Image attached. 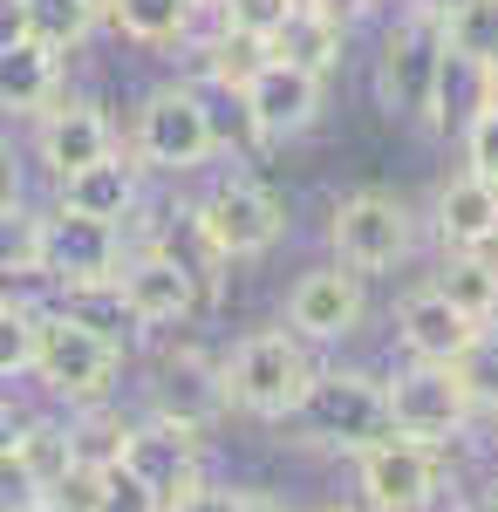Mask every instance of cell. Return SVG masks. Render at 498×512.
<instances>
[{
    "label": "cell",
    "mask_w": 498,
    "mask_h": 512,
    "mask_svg": "<svg viewBox=\"0 0 498 512\" xmlns=\"http://www.w3.org/2000/svg\"><path fill=\"white\" fill-rule=\"evenodd\" d=\"M314 355L294 328H253L219 355V383H226V410H246L260 424H287L301 403Z\"/></svg>",
    "instance_id": "cell-3"
},
{
    "label": "cell",
    "mask_w": 498,
    "mask_h": 512,
    "mask_svg": "<svg viewBox=\"0 0 498 512\" xmlns=\"http://www.w3.org/2000/svg\"><path fill=\"white\" fill-rule=\"evenodd\" d=\"M492 512H498V485H492Z\"/></svg>",
    "instance_id": "cell-46"
},
{
    "label": "cell",
    "mask_w": 498,
    "mask_h": 512,
    "mask_svg": "<svg viewBox=\"0 0 498 512\" xmlns=\"http://www.w3.org/2000/svg\"><path fill=\"white\" fill-rule=\"evenodd\" d=\"M28 369H35V308L0 294V383H14Z\"/></svg>",
    "instance_id": "cell-30"
},
{
    "label": "cell",
    "mask_w": 498,
    "mask_h": 512,
    "mask_svg": "<svg viewBox=\"0 0 498 512\" xmlns=\"http://www.w3.org/2000/svg\"><path fill=\"white\" fill-rule=\"evenodd\" d=\"M267 48H273V62L328 82L348 62V14L342 7H287V21L267 35Z\"/></svg>",
    "instance_id": "cell-18"
},
{
    "label": "cell",
    "mask_w": 498,
    "mask_h": 512,
    "mask_svg": "<svg viewBox=\"0 0 498 512\" xmlns=\"http://www.w3.org/2000/svg\"><path fill=\"white\" fill-rule=\"evenodd\" d=\"M35 499H41L35 472H28V465H21V451L7 444V451H0V512H28Z\"/></svg>",
    "instance_id": "cell-34"
},
{
    "label": "cell",
    "mask_w": 498,
    "mask_h": 512,
    "mask_svg": "<svg viewBox=\"0 0 498 512\" xmlns=\"http://www.w3.org/2000/svg\"><path fill=\"white\" fill-rule=\"evenodd\" d=\"M28 512H62V506H48V499H35V506H28Z\"/></svg>",
    "instance_id": "cell-44"
},
{
    "label": "cell",
    "mask_w": 498,
    "mask_h": 512,
    "mask_svg": "<svg viewBox=\"0 0 498 512\" xmlns=\"http://www.w3.org/2000/svg\"><path fill=\"white\" fill-rule=\"evenodd\" d=\"M123 342L103 335V328H89L82 315H69L62 301L55 308H35V376L41 390L55 396V403H69V410H96V403H110L116 396V376H123Z\"/></svg>",
    "instance_id": "cell-1"
},
{
    "label": "cell",
    "mask_w": 498,
    "mask_h": 512,
    "mask_svg": "<svg viewBox=\"0 0 498 512\" xmlns=\"http://www.w3.org/2000/svg\"><path fill=\"white\" fill-rule=\"evenodd\" d=\"M287 424L301 431V444H328V451H348V458H362L369 444L396 437L376 369H314Z\"/></svg>",
    "instance_id": "cell-2"
},
{
    "label": "cell",
    "mask_w": 498,
    "mask_h": 512,
    "mask_svg": "<svg viewBox=\"0 0 498 512\" xmlns=\"http://www.w3.org/2000/svg\"><path fill=\"white\" fill-rule=\"evenodd\" d=\"M239 103H246V123H253L260 144H287V137H301V130L321 123L328 82L307 76V69H287V62H267L260 76L239 89Z\"/></svg>",
    "instance_id": "cell-14"
},
{
    "label": "cell",
    "mask_w": 498,
    "mask_h": 512,
    "mask_svg": "<svg viewBox=\"0 0 498 512\" xmlns=\"http://www.w3.org/2000/svg\"><path fill=\"white\" fill-rule=\"evenodd\" d=\"M123 431H130V417H123V410H110V403L76 410V417H69V451H76V465L110 472L116 458H123Z\"/></svg>",
    "instance_id": "cell-28"
},
{
    "label": "cell",
    "mask_w": 498,
    "mask_h": 512,
    "mask_svg": "<svg viewBox=\"0 0 498 512\" xmlns=\"http://www.w3.org/2000/svg\"><path fill=\"white\" fill-rule=\"evenodd\" d=\"M130 239L110 219H82L48 205L41 212V280H55L62 294H89V287H116Z\"/></svg>",
    "instance_id": "cell-10"
},
{
    "label": "cell",
    "mask_w": 498,
    "mask_h": 512,
    "mask_svg": "<svg viewBox=\"0 0 498 512\" xmlns=\"http://www.w3.org/2000/svg\"><path fill=\"white\" fill-rule=\"evenodd\" d=\"M396 335H403V355L410 362H451L478 335V321H464L437 287H410L403 308H396Z\"/></svg>",
    "instance_id": "cell-21"
},
{
    "label": "cell",
    "mask_w": 498,
    "mask_h": 512,
    "mask_svg": "<svg viewBox=\"0 0 498 512\" xmlns=\"http://www.w3.org/2000/svg\"><path fill=\"white\" fill-rule=\"evenodd\" d=\"M103 21H110L123 41H137V48H185V41H198L219 14H198L192 0H110Z\"/></svg>",
    "instance_id": "cell-22"
},
{
    "label": "cell",
    "mask_w": 498,
    "mask_h": 512,
    "mask_svg": "<svg viewBox=\"0 0 498 512\" xmlns=\"http://www.w3.org/2000/svg\"><path fill=\"white\" fill-rule=\"evenodd\" d=\"M62 96H69V76H62L55 48H41L28 35L0 48V117H48Z\"/></svg>",
    "instance_id": "cell-19"
},
{
    "label": "cell",
    "mask_w": 498,
    "mask_h": 512,
    "mask_svg": "<svg viewBox=\"0 0 498 512\" xmlns=\"http://www.w3.org/2000/svg\"><path fill=\"white\" fill-rule=\"evenodd\" d=\"M239 499H246L239 485H212V478H205L192 499H185V506H171V512H239Z\"/></svg>",
    "instance_id": "cell-36"
},
{
    "label": "cell",
    "mask_w": 498,
    "mask_h": 512,
    "mask_svg": "<svg viewBox=\"0 0 498 512\" xmlns=\"http://www.w3.org/2000/svg\"><path fill=\"white\" fill-rule=\"evenodd\" d=\"M328 512H348V506H328Z\"/></svg>",
    "instance_id": "cell-47"
},
{
    "label": "cell",
    "mask_w": 498,
    "mask_h": 512,
    "mask_svg": "<svg viewBox=\"0 0 498 512\" xmlns=\"http://www.w3.org/2000/svg\"><path fill=\"white\" fill-rule=\"evenodd\" d=\"M55 205L62 212H82V219H110V226H130L144 212V164L116 144L110 158L82 164L69 178H55Z\"/></svg>",
    "instance_id": "cell-16"
},
{
    "label": "cell",
    "mask_w": 498,
    "mask_h": 512,
    "mask_svg": "<svg viewBox=\"0 0 498 512\" xmlns=\"http://www.w3.org/2000/svg\"><path fill=\"white\" fill-rule=\"evenodd\" d=\"M28 35V14H21V0H0V48L7 41H21Z\"/></svg>",
    "instance_id": "cell-37"
},
{
    "label": "cell",
    "mask_w": 498,
    "mask_h": 512,
    "mask_svg": "<svg viewBox=\"0 0 498 512\" xmlns=\"http://www.w3.org/2000/svg\"><path fill=\"white\" fill-rule=\"evenodd\" d=\"M451 376L471 396V410H492L498 403V328H478L458 355H451Z\"/></svg>",
    "instance_id": "cell-29"
},
{
    "label": "cell",
    "mask_w": 498,
    "mask_h": 512,
    "mask_svg": "<svg viewBox=\"0 0 498 512\" xmlns=\"http://www.w3.org/2000/svg\"><path fill=\"white\" fill-rule=\"evenodd\" d=\"M110 151H116V123L89 96H62L48 117H35V158L48 178H69V171L110 158Z\"/></svg>",
    "instance_id": "cell-15"
},
{
    "label": "cell",
    "mask_w": 498,
    "mask_h": 512,
    "mask_svg": "<svg viewBox=\"0 0 498 512\" xmlns=\"http://www.w3.org/2000/svg\"><path fill=\"white\" fill-rule=\"evenodd\" d=\"M328 246H335V260L355 267L362 280L389 274V267H403V260L417 253V212L396 192H348V198H335V212H328Z\"/></svg>",
    "instance_id": "cell-8"
},
{
    "label": "cell",
    "mask_w": 498,
    "mask_h": 512,
    "mask_svg": "<svg viewBox=\"0 0 498 512\" xmlns=\"http://www.w3.org/2000/svg\"><path fill=\"white\" fill-rule=\"evenodd\" d=\"M130 158L144 171H164V178H192L219 158V137H212V103L192 82H171V89H151L144 110L130 123Z\"/></svg>",
    "instance_id": "cell-4"
},
{
    "label": "cell",
    "mask_w": 498,
    "mask_h": 512,
    "mask_svg": "<svg viewBox=\"0 0 498 512\" xmlns=\"http://www.w3.org/2000/svg\"><path fill=\"white\" fill-rule=\"evenodd\" d=\"M21 14H28V41L55 48V55L82 48V41L103 28V14H96L89 0H21Z\"/></svg>",
    "instance_id": "cell-25"
},
{
    "label": "cell",
    "mask_w": 498,
    "mask_h": 512,
    "mask_svg": "<svg viewBox=\"0 0 498 512\" xmlns=\"http://www.w3.org/2000/svg\"><path fill=\"white\" fill-rule=\"evenodd\" d=\"M430 219H437L444 253H492V239H498V185L458 171V178H444V185H437Z\"/></svg>",
    "instance_id": "cell-20"
},
{
    "label": "cell",
    "mask_w": 498,
    "mask_h": 512,
    "mask_svg": "<svg viewBox=\"0 0 498 512\" xmlns=\"http://www.w3.org/2000/svg\"><path fill=\"white\" fill-rule=\"evenodd\" d=\"M103 492H110V472H96V465H69L41 499L62 506V512H103Z\"/></svg>",
    "instance_id": "cell-31"
},
{
    "label": "cell",
    "mask_w": 498,
    "mask_h": 512,
    "mask_svg": "<svg viewBox=\"0 0 498 512\" xmlns=\"http://www.w3.org/2000/svg\"><path fill=\"white\" fill-rule=\"evenodd\" d=\"M444 451L437 444H417V437H383L355 458V478H362V499L376 512H430L437 492H444Z\"/></svg>",
    "instance_id": "cell-12"
},
{
    "label": "cell",
    "mask_w": 498,
    "mask_h": 512,
    "mask_svg": "<svg viewBox=\"0 0 498 512\" xmlns=\"http://www.w3.org/2000/svg\"><path fill=\"white\" fill-rule=\"evenodd\" d=\"M103 512H164L151 499V492H144V485H137V478L130 472H116L110 465V492H103Z\"/></svg>",
    "instance_id": "cell-35"
},
{
    "label": "cell",
    "mask_w": 498,
    "mask_h": 512,
    "mask_svg": "<svg viewBox=\"0 0 498 512\" xmlns=\"http://www.w3.org/2000/svg\"><path fill=\"white\" fill-rule=\"evenodd\" d=\"M239 512H287V506H280L273 492H246V499H239Z\"/></svg>",
    "instance_id": "cell-39"
},
{
    "label": "cell",
    "mask_w": 498,
    "mask_h": 512,
    "mask_svg": "<svg viewBox=\"0 0 498 512\" xmlns=\"http://www.w3.org/2000/svg\"><path fill=\"white\" fill-rule=\"evenodd\" d=\"M471 82H478V110H498V62L471 69Z\"/></svg>",
    "instance_id": "cell-38"
},
{
    "label": "cell",
    "mask_w": 498,
    "mask_h": 512,
    "mask_svg": "<svg viewBox=\"0 0 498 512\" xmlns=\"http://www.w3.org/2000/svg\"><path fill=\"white\" fill-rule=\"evenodd\" d=\"M164 417L192 424V431H212L226 417V383H219V362L198 349V342H178L164 349V369H157V403Z\"/></svg>",
    "instance_id": "cell-17"
},
{
    "label": "cell",
    "mask_w": 498,
    "mask_h": 512,
    "mask_svg": "<svg viewBox=\"0 0 498 512\" xmlns=\"http://www.w3.org/2000/svg\"><path fill=\"white\" fill-rule=\"evenodd\" d=\"M464 171L498 185V110H471L464 117Z\"/></svg>",
    "instance_id": "cell-32"
},
{
    "label": "cell",
    "mask_w": 498,
    "mask_h": 512,
    "mask_svg": "<svg viewBox=\"0 0 498 512\" xmlns=\"http://www.w3.org/2000/svg\"><path fill=\"white\" fill-rule=\"evenodd\" d=\"M362 321H369V280L342 267V260H328V267H307L294 287H287V328L301 335L307 349L314 342H348V335H362Z\"/></svg>",
    "instance_id": "cell-13"
},
{
    "label": "cell",
    "mask_w": 498,
    "mask_h": 512,
    "mask_svg": "<svg viewBox=\"0 0 498 512\" xmlns=\"http://www.w3.org/2000/svg\"><path fill=\"white\" fill-rule=\"evenodd\" d=\"M192 7H198V14H219V7H226V0H192Z\"/></svg>",
    "instance_id": "cell-42"
},
{
    "label": "cell",
    "mask_w": 498,
    "mask_h": 512,
    "mask_svg": "<svg viewBox=\"0 0 498 512\" xmlns=\"http://www.w3.org/2000/svg\"><path fill=\"white\" fill-rule=\"evenodd\" d=\"M287 7H294V0H226V7H219V28H239V35L267 41L273 28L287 21Z\"/></svg>",
    "instance_id": "cell-33"
},
{
    "label": "cell",
    "mask_w": 498,
    "mask_h": 512,
    "mask_svg": "<svg viewBox=\"0 0 498 512\" xmlns=\"http://www.w3.org/2000/svg\"><path fill=\"white\" fill-rule=\"evenodd\" d=\"M89 7H96V14H103V7H110V0H89Z\"/></svg>",
    "instance_id": "cell-45"
},
{
    "label": "cell",
    "mask_w": 498,
    "mask_h": 512,
    "mask_svg": "<svg viewBox=\"0 0 498 512\" xmlns=\"http://www.w3.org/2000/svg\"><path fill=\"white\" fill-rule=\"evenodd\" d=\"M492 417H498V403H492Z\"/></svg>",
    "instance_id": "cell-48"
},
{
    "label": "cell",
    "mask_w": 498,
    "mask_h": 512,
    "mask_svg": "<svg viewBox=\"0 0 498 512\" xmlns=\"http://www.w3.org/2000/svg\"><path fill=\"white\" fill-rule=\"evenodd\" d=\"M116 301H123L130 328H185L212 294H205V280L185 267V253H171L164 239H144V246L123 253Z\"/></svg>",
    "instance_id": "cell-9"
},
{
    "label": "cell",
    "mask_w": 498,
    "mask_h": 512,
    "mask_svg": "<svg viewBox=\"0 0 498 512\" xmlns=\"http://www.w3.org/2000/svg\"><path fill=\"white\" fill-rule=\"evenodd\" d=\"M444 48L458 69H485L498 62V0H464L444 14Z\"/></svg>",
    "instance_id": "cell-26"
},
{
    "label": "cell",
    "mask_w": 498,
    "mask_h": 512,
    "mask_svg": "<svg viewBox=\"0 0 498 512\" xmlns=\"http://www.w3.org/2000/svg\"><path fill=\"white\" fill-rule=\"evenodd\" d=\"M294 7H342V0H294ZM342 14H348V7H342Z\"/></svg>",
    "instance_id": "cell-43"
},
{
    "label": "cell",
    "mask_w": 498,
    "mask_h": 512,
    "mask_svg": "<svg viewBox=\"0 0 498 512\" xmlns=\"http://www.w3.org/2000/svg\"><path fill=\"white\" fill-rule=\"evenodd\" d=\"M410 7H417V14H437V21H444V14H451V7H464V0H410Z\"/></svg>",
    "instance_id": "cell-41"
},
{
    "label": "cell",
    "mask_w": 498,
    "mask_h": 512,
    "mask_svg": "<svg viewBox=\"0 0 498 512\" xmlns=\"http://www.w3.org/2000/svg\"><path fill=\"white\" fill-rule=\"evenodd\" d=\"M116 472H130L164 512L185 506L198 485H205V431L178 424V417H164V410H151V417H130Z\"/></svg>",
    "instance_id": "cell-7"
},
{
    "label": "cell",
    "mask_w": 498,
    "mask_h": 512,
    "mask_svg": "<svg viewBox=\"0 0 498 512\" xmlns=\"http://www.w3.org/2000/svg\"><path fill=\"white\" fill-rule=\"evenodd\" d=\"M0 280H41V205L0 198Z\"/></svg>",
    "instance_id": "cell-24"
},
{
    "label": "cell",
    "mask_w": 498,
    "mask_h": 512,
    "mask_svg": "<svg viewBox=\"0 0 498 512\" xmlns=\"http://www.w3.org/2000/svg\"><path fill=\"white\" fill-rule=\"evenodd\" d=\"M185 219L232 267V260H260V253H273L287 239V198L273 185H260V178H219L198 205H185Z\"/></svg>",
    "instance_id": "cell-6"
},
{
    "label": "cell",
    "mask_w": 498,
    "mask_h": 512,
    "mask_svg": "<svg viewBox=\"0 0 498 512\" xmlns=\"http://www.w3.org/2000/svg\"><path fill=\"white\" fill-rule=\"evenodd\" d=\"M383 396L396 437H417L437 451H451V437H464V424L478 417L471 396L458 390V376H451V362H403L383 376Z\"/></svg>",
    "instance_id": "cell-11"
},
{
    "label": "cell",
    "mask_w": 498,
    "mask_h": 512,
    "mask_svg": "<svg viewBox=\"0 0 498 512\" xmlns=\"http://www.w3.org/2000/svg\"><path fill=\"white\" fill-rule=\"evenodd\" d=\"M464 321H478V328H492L498 321V260L492 253H444V267L430 280Z\"/></svg>",
    "instance_id": "cell-23"
},
{
    "label": "cell",
    "mask_w": 498,
    "mask_h": 512,
    "mask_svg": "<svg viewBox=\"0 0 498 512\" xmlns=\"http://www.w3.org/2000/svg\"><path fill=\"white\" fill-rule=\"evenodd\" d=\"M14 431H21V417H14V410H7V403H0V451H7V444H14Z\"/></svg>",
    "instance_id": "cell-40"
},
{
    "label": "cell",
    "mask_w": 498,
    "mask_h": 512,
    "mask_svg": "<svg viewBox=\"0 0 498 512\" xmlns=\"http://www.w3.org/2000/svg\"><path fill=\"white\" fill-rule=\"evenodd\" d=\"M14 451H21V465L35 472L41 492H48L55 478L76 465V451H69V424H55V417H21V431H14Z\"/></svg>",
    "instance_id": "cell-27"
},
{
    "label": "cell",
    "mask_w": 498,
    "mask_h": 512,
    "mask_svg": "<svg viewBox=\"0 0 498 512\" xmlns=\"http://www.w3.org/2000/svg\"><path fill=\"white\" fill-rule=\"evenodd\" d=\"M451 76V48H444V21L403 7V21L383 28V55H376V96L396 117L437 123V96Z\"/></svg>",
    "instance_id": "cell-5"
}]
</instances>
